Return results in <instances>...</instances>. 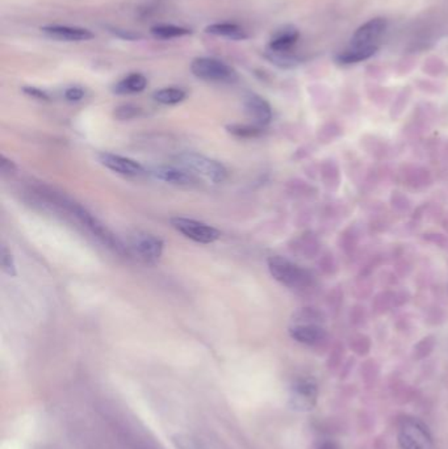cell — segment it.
<instances>
[{"mask_svg": "<svg viewBox=\"0 0 448 449\" xmlns=\"http://www.w3.org/2000/svg\"><path fill=\"white\" fill-rule=\"evenodd\" d=\"M65 97L68 102H80L85 97V91L80 87H70L65 91Z\"/></svg>", "mask_w": 448, "mask_h": 449, "instance_id": "cell-27", "label": "cell"}, {"mask_svg": "<svg viewBox=\"0 0 448 449\" xmlns=\"http://www.w3.org/2000/svg\"><path fill=\"white\" fill-rule=\"evenodd\" d=\"M300 38V32L297 28L292 26H286L278 29L269 43V51L276 53H291L293 46L296 45Z\"/></svg>", "mask_w": 448, "mask_h": 449, "instance_id": "cell-15", "label": "cell"}, {"mask_svg": "<svg viewBox=\"0 0 448 449\" xmlns=\"http://www.w3.org/2000/svg\"><path fill=\"white\" fill-rule=\"evenodd\" d=\"M112 32L116 34L118 37H121V38H124V40H127V41H133V40H138V38H141V36H140V34L133 33L132 31H124V29H113Z\"/></svg>", "mask_w": 448, "mask_h": 449, "instance_id": "cell-29", "label": "cell"}, {"mask_svg": "<svg viewBox=\"0 0 448 449\" xmlns=\"http://www.w3.org/2000/svg\"><path fill=\"white\" fill-rule=\"evenodd\" d=\"M401 449H432V436L422 423L415 419H405L398 431Z\"/></svg>", "mask_w": 448, "mask_h": 449, "instance_id": "cell-7", "label": "cell"}, {"mask_svg": "<svg viewBox=\"0 0 448 449\" xmlns=\"http://www.w3.org/2000/svg\"><path fill=\"white\" fill-rule=\"evenodd\" d=\"M289 335L301 344L316 346L326 338V331L317 323H296L289 327Z\"/></svg>", "mask_w": 448, "mask_h": 449, "instance_id": "cell-13", "label": "cell"}, {"mask_svg": "<svg viewBox=\"0 0 448 449\" xmlns=\"http://www.w3.org/2000/svg\"><path fill=\"white\" fill-rule=\"evenodd\" d=\"M387 20L384 17H375L365 24L359 26L351 37V48H365L373 46L375 41L380 38L381 34L387 29Z\"/></svg>", "mask_w": 448, "mask_h": 449, "instance_id": "cell-9", "label": "cell"}, {"mask_svg": "<svg viewBox=\"0 0 448 449\" xmlns=\"http://www.w3.org/2000/svg\"><path fill=\"white\" fill-rule=\"evenodd\" d=\"M41 32L51 38L66 41V43L88 41L95 37L91 31H88L85 28H79V26H48L41 28Z\"/></svg>", "mask_w": 448, "mask_h": 449, "instance_id": "cell-11", "label": "cell"}, {"mask_svg": "<svg viewBox=\"0 0 448 449\" xmlns=\"http://www.w3.org/2000/svg\"><path fill=\"white\" fill-rule=\"evenodd\" d=\"M163 241L149 233L137 231L129 238V250L146 263H155L163 254Z\"/></svg>", "mask_w": 448, "mask_h": 449, "instance_id": "cell-6", "label": "cell"}, {"mask_svg": "<svg viewBox=\"0 0 448 449\" xmlns=\"http://www.w3.org/2000/svg\"><path fill=\"white\" fill-rule=\"evenodd\" d=\"M318 397V386L312 377L297 380L289 393V406L296 411H309L316 406Z\"/></svg>", "mask_w": 448, "mask_h": 449, "instance_id": "cell-8", "label": "cell"}, {"mask_svg": "<svg viewBox=\"0 0 448 449\" xmlns=\"http://www.w3.org/2000/svg\"><path fill=\"white\" fill-rule=\"evenodd\" d=\"M297 323H317L320 324L322 313L313 307H304L296 314Z\"/></svg>", "mask_w": 448, "mask_h": 449, "instance_id": "cell-25", "label": "cell"}, {"mask_svg": "<svg viewBox=\"0 0 448 449\" xmlns=\"http://www.w3.org/2000/svg\"><path fill=\"white\" fill-rule=\"evenodd\" d=\"M62 205L68 209V212L73 213V216L75 217L76 220L90 230L93 236L102 242L103 245L110 247L113 251L120 253V254L125 253V247L123 246V243L116 238V236L96 217H93V214L85 209L83 206H80L76 203H71V201H65V200H63Z\"/></svg>", "mask_w": 448, "mask_h": 449, "instance_id": "cell-2", "label": "cell"}, {"mask_svg": "<svg viewBox=\"0 0 448 449\" xmlns=\"http://www.w3.org/2000/svg\"><path fill=\"white\" fill-rule=\"evenodd\" d=\"M98 159L104 167L125 176H138L144 174L145 169L141 163L123 155L112 153L98 154Z\"/></svg>", "mask_w": 448, "mask_h": 449, "instance_id": "cell-10", "label": "cell"}, {"mask_svg": "<svg viewBox=\"0 0 448 449\" xmlns=\"http://www.w3.org/2000/svg\"><path fill=\"white\" fill-rule=\"evenodd\" d=\"M187 93L178 87H166L152 93V99L163 105H177L186 99Z\"/></svg>", "mask_w": 448, "mask_h": 449, "instance_id": "cell-19", "label": "cell"}, {"mask_svg": "<svg viewBox=\"0 0 448 449\" xmlns=\"http://www.w3.org/2000/svg\"><path fill=\"white\" fill-rule=\"evenodd\" d=\"M179 163L183 169L197 174L200 176L211 180L213 183L219 184L225 181L228 178V170L220 162L211 159L205 155L197 153H183L178 157Z\"/></svg>", "mask_w": 448, "mask_h": 449, "instance_id": "cell-4", "label": "cell"}, {"mask_svg": "<svg viewBox=\"0 0 448 449\" xmlns=\"http://www.w3.org/2000/svg\"><path fill=\"white\" fill-rule=\"evenodd\" d=\"M170 223L174 229L196 243L209 245L220 238V231L208 223L184 217H172Z\"/></svg>", "mask_w": 448, "mask_h": 449, "instance_id": "cell-5", "label": "cell"}, {"mask_svg": "<svg viewBox=\"0 0 448 449\" xmlns=\"http://www.w3.org/2000/svg\"><path fill=\"white\" fill-rule=\"evenodd\" d=\"M147 87V79L140 73H133L123 80H120L118 85H115V93L119 95H129V93H140L145 91Z\"/></svg>", "mask_w": 448, "mask_h": 449, "instance_id": "cell-18", "label": "cell"}, {"mask_svg": "<svg viewBox=\"0 0 448 449\" xmlns=\"http://www.w3.org/2000/svg\"><path fill=\"white\" fill-rule=\"evenodd\" d=\"M244 105L247 115L254 120L255 125L264 127L270 124L272 120V110L270 102L263 99L262 96L256 93H249L245 97Z\"/></svg>", "mask_w": 448, "mask_h": 449, "instance_id": "cell-12", "label": "cell"}, {"mask_svg": "<svg viewBox=\"0 0 448 449\" xmlns=\"http://www.w3.org/2000/svg\"><path fill=\"white\" fill-rule=\"evenodd\" d=\"M1 270L4 273H7L9 276H16V264H15V259H14V255L9 251V247L6 245L1 246Z\"/></svg>", "mask_w": 448, "mask_h": 449, "instance_id": "cell-23", "label": "cell"}, {"mask_svg": "<svg viewBox=\"0 0 448 449\" xmlns=\"http://www.w3.org/2000/svg\"><path fill=\"white\" fill-rule=\"evenodd\" d=\"M0 171L3 175H12L16 172L15 162L9 159L6 155L0 157Z\"/></svg>", "mask_w": 448, "mask_h": 449, "instance_id": "cell-26", "label": "cell"}, {"mask_svg": "<svg viewBox=\"0 0 448 449\" xmlns=\"http://www.w3.org/2000/svg\"><path fill=\"white\" fill-rule=\"evenodd\" d=\"M23 91L28 96L34 97V99H38V100H48L49 99L48 93L43 91V90H40V88H36V87H24Z\"/></svg>", "mask_w": 448, "mask_h": 449, "instance_id": "cell-28", "label": "cell"}, {"mask_svg": "<svg viewBox=\"0 0 448 449\" xmlns=\"http://www.w3.org/2000/svg\"><path fill=\"white\" fill-rule=\"evenodd\" d=\"M152 33L162 38V40H171V38H178V37H184L188 34L192 33L191 29H187L183 26H157L152 28Z\"/></svg>", "mask_w": 448, "mask_h": 449, "instance_id": "cell-20", "label": "cell"}, {"mask_svg": "<svg viewBox=\"0 0 448 449\" xmlns=\"http://www.w3.org/2000/svg\"><path fill=\"white\" fill-rule=\"evenodd\" d=\"M318 449H339L338 445L335 444V443H333V441H325V443H322L321 445L318 447Z\"/></svg>", "mask_w": 448, "mask_h": 449, "instance_id": "cell-30", "label": "cell"}, {"mask_svg": "<svg viewBox=\"0 0 448 449\" xmlns=\"http://www.w3.org/2000/svg\"><path fill=\"white\" fill-rule=\"evenodd\" d=\"M379 51L376 45L365 46V48H351L337 56V63L339 65H355L359 62L370 60Z\"/></svg>", "mask_w": 448, "mask_h": 449, "instance_id": "cell-16", "label": "cell"}, {"mask_svg": "<svg viewBox=\"0 0 448 449\" xmlns=\"http://www.w3.org/2000/svg\"><path fill=\"white\" fill-rule=\"evenodd\" d=\"M267 263L271 276L287 288L305 289L312 284L309 272L283 256H271Z\"/></svg>", "mask_w": 448, "mask_h": 449, "instance_id": "cell-1", "label": "cell"}, {"mask_svg": "<svg viewBox=\"0 0 448 449\" xmlns=\"http://www.w3.org/2000/svg\"><path fill=\"white\" fill-rule=\"evenodd\" d=\"M142 113V110L140 107H135L133 104H124L118 107L113 115L116 119L120 121H125V120H132L138 117Z\"/></svg>", "mask_w": 448, "mask_h": 449, "instance_id": "cell-24", "label": "cell"}, {"mask_svg": "<svg viewBox=\"0 0 448 449\" xmlns=\"http://www.w3.org/2000/svg\"><path fill=\"white\" fill-rule=\"evenodd\" d=\"M152 174L154 178L174 186H191L196 181L192 172L172 166H158L152 171Z\"/></svg>", "mask_w": 448, "mask_h": 449, "instance_id": "cell-14", "label": "cell"}, {"mask_svg": "<svg viewBox=\"0 0 448 449\" xmlns=\"http://www.w3.org/2000/svg\"><path fill=\"white\" fill-rule=\"evenodd\" d=\"M194 77L216 83H234L238 79L237 71L224 60L211 57H199L191 63Z\"/></svg>", "mask_w": 448, "mask_h": 449, "instance_id": "cell-3", "label": "cell"}, {"mask_svg": "<svg viewBox=\"0 0 448 449\" xmlns=\"http://www.w3.org/2000/svg\"><path fill=\"white\" fill-rule=\"evenodd\" d=\"M205 32L208 34L217 36V37H225V38L233 40V41H242L249 37L241 26H237V24H231V23L211 24V26L205 28Z\"/></svg>", "mask_w": 448, "mask_h": 449, "instance_id": "cell-17", "label": "cell"}, {"mask_svg": "<svg viewBox=\"0 0 448 449\" xmlns=\"http://www.w3.org/2000/svg\"><path fill=\"white\" fill-rule=\"evenodd\" d=\"M267 58L276 66L281 68H296L300 63V60L295 57L292 53H276V51H267Z\"/></svg>", "mask_w": 448, "mask_h": 449, "instance_id": "cell-21", "label": "cell"}, {"mask_svg": "<svg viewBox=\"0 0 448 449\" xmlns=\"http://www.w3.org/2000/svg\"><path fill=\"white\" fill-rule=\"evenodd\" d=\"M229 133L238 138H254L262 133V127L258 125H246V124H233L226 127Z\"/></svg>", "mask_w": 448, "mask_h": 449, "instance_id": "cell-22", "label": "cell"}]
</instances>
